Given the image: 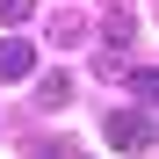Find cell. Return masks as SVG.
I'll use <instances>...</instances> for the list:
<instances>
[{
  "label": "cell",
  "instance_id": "cell-2",
  "mask_svg": "<svg viewBox=\"0 0 159 159\" xmlns=\"http://www.w3.org/2000/svg\"><path fill=\"white\" fill-rule=\"evenodd\" d=\"M22 72H36V43L29 36H7L0 43V80H22Z\"/></svg>",
  "mask_w": 159,
  "mask_h": 159
},
{
  "label": "cell",
  "instance_id": "cell-3",
  "mask_svg": "<svg viewBox=\"0 0 159 159\" xmlns=\"http://www.w3.org/2000/svg\"><path fill=\"white\" fill-rule=\"evenodd\" d=\"M101 36H109V51H130V43H138V22H130L123 0H116V15H109V29H101Z\"/></svg>",
  "mask_w": 159,
  "mask_h": 159
},
{
  "label": "cell",
  "instance_id": "cell-6",
  "mask_svg": "<svg viewBox=\"0 0 159 159\" xmlns=\"http://www.w3.org/2000/svg\"><path fill=\"white\" fill-rule=\"evenodd\" d=\"M36 15V0H0V22H29Z\"/></svg>",
  "mask_w": 159,
  "mask_h": 159
},
{
  "label": "cell",
  "instance_id": "cell-5",
  "mask_svg": "<svg viewBox=\"0 0 159 159\" xmlns=\"http://www.w3.org/2000/svg\"><path fill=\"white\" fill-rule=\"evenodd\" d=\"M80 36H87V22H80V15H58V22H51V43H80Z\"/></svg>",
  "mask_w": 159,
  "mask_h": 159
},
{
  "label": "cell",
  "instance_id": "cell-4",
  "mask_svg": "<svg viewBox=\"0 0 159 159\" xmlns=\"http://www.w3.org/2000/svg\"><path fill=\"white\" fill-rule=\"evenodd\" d=\"M36 101H43V109H65V101H72V80L65 72H43L36 80Z\"/></svg>",
  "mask_w": 159,
  "mask_h": 159
},
{
  "label": "cell",
  "instance_id": "cell-1",
  "mask_svg": "<svg viewBox=\"0 0 159 159\" xmlns=\"http://www.w3.org/2000/svg\"><path fill=\"white\" fill-rule=\"evenodd\" d=\"M101 138L123 145V152H145V145H152V116H145V109H116L109 123H101Z\"/></svg>",
  "mask_w": 159,
  "mask_h": 159
}]
</instances>
